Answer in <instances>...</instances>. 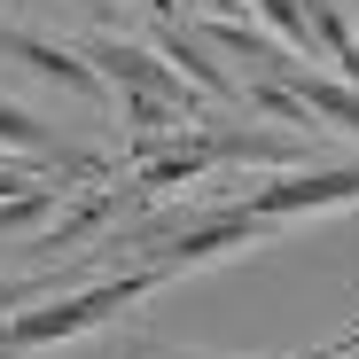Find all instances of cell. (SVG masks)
<instances>
[{
    "label": "cell",
    "instance_id": "cell-13",
    "mask_svg": "<svg viewBox=\"0 0 359 359\" xmlns=\"http://www.w3.org/2000/svg\"><path fill=\"white\" fill-rule=\"evenodd\" d=\"M149 8H156V16H172V0H149Z\"/></svg>",
    "mask_w": 359,
    "mask_h": 359
},
{
    "label": "cell",
    "instance_id": "cell-9",
    "mask_svg": "<svg viewBox=\"0 0 359 359\" xmlns=\"http://www.w3.org/2000/svg\"><path fill=\"white\" fill-rule=\"evenodd\" d=\"M0 149H8V156H47V126L24 102H0Z\"/></svg>",
    "mask_w": 359,
    "mask_h": 359
},
{
    "label": "cell",
    "instance_id": "cell-8",
    "mask_svg": "<svg viewBox=\"0 0 359 359\" xmlns=\"http://www.w3.org/2000/svg\"><path fill=\"white\" fill-rule=\"evenodd\" d=\"M55 196H63V180H39V188H24V196H8V203H0V243H16L24 226H39V219L55 211Z\"/></svg>",
    "mask_w": 359,
    "mask_h": 359
},
{
    "label": "cell",
    "instance_id": "cell-6",
    "mask_svg": "<svg viewBox=\"0 0 359 359\" xmlns=\"http://www.w3.org/2000/svg\"><path fill=\"white\" fill-rule=\"evenodd\" d=\"M0 47L16 55V63H32L39 79H55V86H71V94H86V102H117V86L86 63L79 47H63V39H39V32H8L0 24Z\"/></svg>",
    "mask_w": 359,
    "mask_h": 359
},
{
    "label": "cell",
    "instance_id": "cell-7",
    "mask_svg": "<svg viewBox=\"0 0 359 359\" xmlns=\"http://www.w3.org/2000/svg\"><path fill=\"white\" fill-rule=\"evenodd\" d=\"M305 16H313V39H320V55L336 63V79L359 86V32L344 16V0H305Z\"/></svg>",
    "mask_w": 359,
    "mask_h": 359
},
{
    "label": "cell",
    "instance_id": "cell-2",
    "mask_svg": "<svg viewBox=\"0 0 359 359\" xmlns=\"http://www.w3.org/2000/svg\"><path fill=\"white\" fill-rule=\"evenodd\" d=\"M86 55V63L117 86V94H156V102H172V109H188V117H203V94L188 86V79H180L172 63H164V55L156 47H141V39H117V32H102V39H86L79 47Z\"/></svg>",
    "mask_w": 359,
    "mask_h": 359
},
{
    "label": "cell",
    "instance_id": "cell-5",
    "mask_svg": "<svg viewBox=\"0 0 359 359\" xmlns=\"http://www.w3.org/2000/svg\"><path fill=\"white\" fill-rule=\"evenodd\" d=\"M196 149L211 156V172L219 164H273V172H305V141H281V133H250L243 117H196Z\"/></svg>",
    "mask_w": 359,
    "mask_h": 359
},
{
    "label": "cell",
    "instance_id": "cell-14",
    "mask_svg": "<svg viewBox=\"0 0 359 359\" xmlns=\"http://www.w3.org/2000/svg\"><path fill=\"white\" fill-rule=\"evenodd\" d=\"M351 344H359V336H351Z\"/></svg>",
    "mask_w": 359,
    "mask_h": 359
},
{
    "label": "cell",
    "instance_id": "cell-11",
    "mask_svg": "<svg viewBox=\"0 0 359 359\" xmlns=\"http://www.w3.org/2000/svg\"><path fill=\"white\" fill-rule=\"evenodd\" d=\"M203 16H243V0H203Z\"/></svg>",
    "mask_w": 359,
    "mask_h": 359
},
{
    "label": "cell",
    "instance_id": "cell-10",
    "mask_svg": "<svg viewBox=\"0 0 359 359\" xmlns=\"http://www.w3.org/2000/svg\"><path fill=\"white\" fill-rule=\"evenodd\" d=\"M24 297H32V281H0V320H8V313L24 305Z\"/></svg>",
    "mask_w": 359,
    "mask_h": 359
},
{
    "label": "cell",
    "instance_id": "cell-12",
    "mask_svg": "<svg viewBox=\"0 0 359 359\" xmlns=\"http://www.w3.org/2000/svg\"><path fill=\"white\" fill-rule=\"evenodd\" d=\"M79 8H94V16H102V8H109V0H79Z\"/></svg>",
    "mask_w": 359,
    "mask_h": 359
},
{
    "label": "cell",
    "instance_id": "cell-3",
    "mask_svg": "<svg viewBox=\"0 0 359 359\" xmlns=\"http://www.w3.org/2000/svg\"><path fill=\"white\" fill-rule=\"evenodd\" d=\"M359 203V164H336V172H297V180H266L258 196H243L250 219L281 226V219H305V211H351Z\"/></svg>",
    "mask_w": 359,
    "mask_h": 359
},
{
    "label": "cell",
    "instance_id": "cell-1",
    "mask_svg": "<svg viewBox=\"0 0 359 359\" xmlns=\"http://www.w3.org/2000/svg\"><path fill=\"white\" fill-rule=\"evenodd\" d=\"M164 266H133V273H117V281H94V289H71V297H55V305H24L0 320V359H16V351H39V344H63V336H86L102 320H117L133 305L141 289H156Z\"/></svg>",
    "mask_w": 359,
    "mask_h": 359
},
{
    "label": "cell",
    "instance_id": "cell-4",
    "mask_svg": "<svg viewBox=\"0 0 359 359\" xmlns=\"http://www.w3.org/2000/svg\"><path fill=\"white\" fill-rule=\"evenodd\" d=\"M149 47H156L164 63L203 94V102H219V109H250V79H234V71H226V63H219V55H211L188 24H180V16H156V39H149Z\"/></svg>",
    "mask_w": 359,
    "mask_h": 359
}]
</instances>
